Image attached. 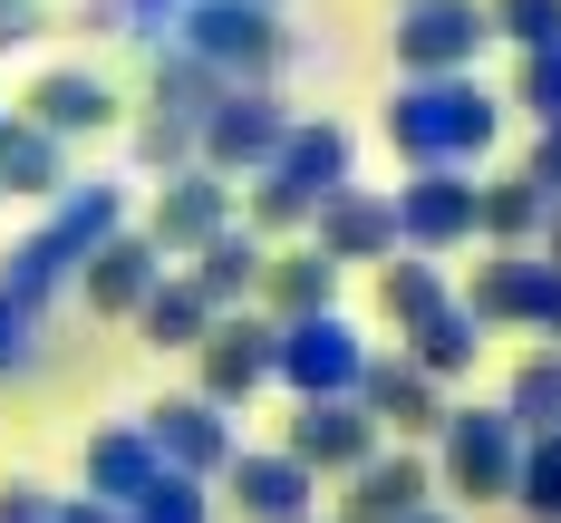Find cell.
Instances as JSON below:
<instances>
[{
  "label": "cell",
  "mask_w": 561,
  "mask_h": 523,
  "mask_svg": "<svg viewBox=\"0 0 561 523\" xmlns=\"http://www.w3.org/2000/svg\"><path fill=\"white\" fill-rule=\"evenodd\" d=\"M484 126H494V116H484L474 88H426V98H407V107H397V136H407V146H426V156H436V146H474Z\"/></svg>",
  "instance_id": "6da1fadb"
},
{
  "label": "cell",
  "mask_w": 561,
  "mask_h": 523,
  "mask_svg": "<svg viewBox=\"0 0 561 523\" xmlns=\"http://www.w3.org/2000/svg\"><path fill=\"white\" fill-rule=\"evenodd\" d=\"M78 523H88V514H78Z\"/></svg>",
  "instance_id": "e0dca14e"
},
{
  "label": "cell",
  "mask_w": 561,
  "mask_h": 523,
  "mask_svg": "<svg viewBox=\"0 0 561 523\" xmlns=\"http://www.w3.org/2000/svg\"><path fill=\"white\" fill-rule=\"evenodd\" d=\"M504 30H513V39H533V49H552V39H561V0H504Z\"/></svg>",
  "instance_id": "9c48e42d"
},
{
  "label": "cell",
  "mask_w": 561,
  "mask_h": 523,
  "mask_svg": "<svg viewBox=\"0 0 561 523\" xmlns=\"http://www.w3.org/2000/svg\"><path fill=\"white\" fill-rule=\"evenodd\" d=\"M533 98H542V116H561V49L533 58Z\"/></svg>",
  "instance_id": "2e32d148"
},
{
  "label": "cell",
  "mask_w": 561,
  "mask_h": 523,
  "mask_svg": "<svg viewBox=\"0 0 561 523\" xmlns=\"http://www.w3.org/2000/svg\"><path fill=\"white\" fill-rule=\"evenodd\" d=\"M126 291H146V252H107V272H98V300H126Z\"/></svg>",
  "instance_id": "7c38bea8"
},
{
  "label": "cell",
  "mask_w": 561,
  "mask_h": 523,
  "mask_svg": "<svg viewBox=\"0 0 561 523\" xmlns=\"http://www.w3.org/2000/svg\"><path fill=\"white\" fill-rule=\"evenodd\" d=\"M300 378H348V340H339L330 320H310V330H290V349H280Z\"/></svg>",
  "instance_id": "5b68a950"
},
{
  "label": "cell",
  "mask_w": 561,
  "mask_h": 523,
  "mask_svg": "<svg viewBox=\"0 0 561 523\" xmlns=\"http://www.w3.org/2000/svg\"><path fill=\"white\" fill-rule=\"evenodd\" d=\"M39 107H49V116H68V126H88V116H98V88H78V78H68V88H49Z\"/></svg>",
  "instance_id": "5bb4252c"
},
{
  "label": "cell",
  "mask_w": 561,
  "mask_h": 523,
  "mask_svg": "<svg viewBox=\"0 0 561 523\" xmlns=\"http://www.w3.org/2000/svg\"><path fill=\"white\" fill-rule=\"evenodd\" d=\"M523 494H533V514H561V436L523 456Z\"/></svg>",
  "instance_id": "ba28073f"
},
{
  "label": "cell",
  "mask_w": 561,
  "mask_h": 523,
  "mask_svg": "<svg viewBox=\"0 0 561 523\" xmlns=\"http://www.w3.org/2000/svg\"><path fill=\"white\" fill-rule=\"evenodd\" d=\"M300 456H358V427L348 417H310L300 427Z\"/></svg>",
  "instance_id": "30bf717a"
},
{
  "label": "cell",
  "mask_w": 561,
  "mask_h": 523,
  "mask_svg": "<svg viewBox=\"0 0 561 523\" xmlns=\"http://www.w3.org/2000/svg\"><path fill=\"white\" fill-rule=\"evenodd\" d=\"M474 224V194H465V184H426V194H416V232H465Z\"/></svg>",
  "instance_id": "52a82bcc"
},
{
  "label": "cell",
  "mask_w": 561,
  "mask_h": 523,
  "mask_svg": "<svg viewBox=\"0 0 561 523\" xmlns=\"http://www.w3.org/2000/svg\"><path fill=\"white\" fill-rule=\"evenodd\" d=\"M165 417H174L165 436L184 446V456H214V446H224V427H204V407H165Z\"/></svg>",
  "instance_id": "4fadbf2b"
},
{
  "label": "cell",
  "mask_w": 561,
  "mask_h": 523,
  "mask_svg": "<svg viewBox=\"0 0 561 523\" xmlns=\"http://www.w3.org/2000/svg\"><path fill=\"white\" fill-rule=\"evenodd\" d=\"M378 232H388L378 204H348V214H339V242H348V252H358V242H378Z\"/></svg>",
  "instance_id": "9a60e30c"
},
{
  "label": "cell",
  "mask_w": 561,
  "mask_h": 523,
  "mask_svg": "<svg viewBox=\"0 0 561 523\" xmlns=\"http://www.w3.org/2000/svg\"><path fill=\"white\" fill-rule=\"evenodd\" d=\"M252 514H300V465H242Z\"/></svg>",
  "instance_id": "8992f818"
},
{
  "label": "cell",
  "mask_w": 561,
  "mask_h": 523,
  "mask_svg": "<svg viewBox=\"0 0 561 523\" xmlns=\"http://www.w3.org/2000/svg\"><path fill=\"white\" fill-rule=\"evenodd\" d=\"M465 49H474V10H455V0L416 10V30H407V58H465Z\"/></svg>",
  "instance_id": "7a4b0ae2"
},
{
  "label": "cell",
  "mask_w": 561,
  "mask_h": 523,
  "mask_svg": "<svg viewBox=\"0 0 561 523\" xmlns=\"http://www.w3.org/2000/svg\"><path fill=\"white\" fill-rule=\"evenodd\" d=\"M252 368H262V349H252V330H224V349H214V378H224V388H242Z\"/></svg>",
  "instance_id": "8fae6325"
},
{
  "label": "cell",
  "mask_w": 561,
  "mask_h": 523,
  "mask_svg": "<svg viewBox=\"0 0 561 523\" xmlns=\"http://www.w3.org/2000/svg\"><path fill=\"white\" fill-rule=\"evenodd\" d=\"M455 465H465L474 494H494V485H504V427H494V417H465V427H455Z\"/></svg>",
  "instance_id": "3957f363"
},
{
  "label": "cell",
  "mask_w": 561,
  "mask_h": 523,
  "mask_svg": "<svg viewBox=\"0 0 561 523\" xmlns=\"http://www.w3.org/2000/svg\"><path fill=\"white\" fill-rule=\"evenodd\" d=\"M407 504H416V465H378V475L358 485V504H348V514H358V523H397Z\"/></svg>",
  "instance_id": "277c9868"
}]
</instances>
